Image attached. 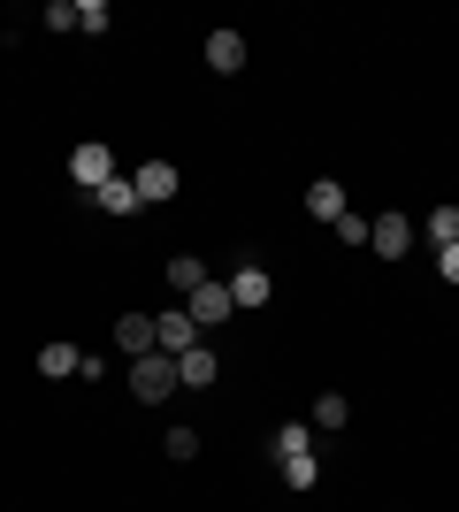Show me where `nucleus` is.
Masks as SVG:
<instances>
[{"instance_id":"20e7f679","label":"nucleus","mask_w":459,"mask_h":512,"mask_svg":"<svg viewBox=\"0 0 459 512\" xmlns=\"http://www.w3.org/2000/svg\"><path fill=\"white\" fill-rule=\"evenodd\" d=\"M69 184H85V192H100V184H115V146H77L69 153Z\"/></svg>"},{"instance_id":"f3484780","label":"nucleus","mask_w":459,"mask_h":512,"mask_svg":"<svg viewBox=\"0 0 459 512\" xmlns=\"http://www.w3.org/2000/svg\"><path fill=\"white\" fill-rule=\"evenodd\" d=\"M429 245H437V253H444V245H459V207H437V214H429Z\"/></svg>"},{"instance_id":"6e6552de","label":"nucleus","mask_w":459,"mask_h":512,"mask_svg":"<svg viewBox=\"0 0 459 512\" xmlns=\"http://www.w3.org/2000/svg\"><path fill=\"white\" fill-rule=\"evenodd\" d=\"M131 184H138V207H161V199H176V169H169V161H138Z\"/></svg>"},{"instance_id":"39448f33","label":"nucleus","mask_w":459,"mask_h":512,"mask_svg":"<svg viewBox=\"0 0 459 512\" xmlns=\"http://www.w3.org/2000/svg\"><path fill=\"white\" fill-rule=\"evenodd\" d=\"M230 306H238V299H230V283H215V276H207V283L192 291V299H184V314H192L199 329H222V321H230Z\"/></svg>"},{"instance_id":"0eeeda50","label":"nucleus","mask_w":459,"mask_h":512,"mask_svg":"<svg viewBox=\"0 0 459 512\" xmlns=\"http://www.w3.org/2000/svg\"><path fill=\"white\" fill-rule=\"evenodd\" d=\"M230 299H238L245 314L276 299V283H268V268H261V260H245V268H230Z\"/></svg>"},{"instance_id":"2eb2a0df","label":"nucleus","mask_w":459,"mask_h":512,"mask_svg":"<svg viewBox=\"0 0 459 512\" xmlns=\"http://www.w3.org/2000/svg\"><path fill=\"white\" fill-rule=\"evenodd\" d=\"M77 360H85L77 344H39V375L46 383H54V375H77Z\"/></svg>"},{"instance_id":"dca6fc26","label":"nucleus","mask_w":459,"mask_h":512,"mask_svg":"<svg viewBox=\"0 0 459 512\" xmlns=\"http://www.w3.org/2000/svg\"><path fill=\"white\" fill-rule=\"evenodd\" d=\"M345 421H352V406L337 398V390H322V398H314V421H306V428H345Z\"/></svg>"},{"instance_id":"6ab92c4d","label":"nucleus","mask_w":459,"mask_h":512,"mask_svg":"<svg viewBox=\"0 0 459 512\" xmlns=\"http://www.w3.org/2000/svg\"><path fill=\"white\" fill-rule=\"evenodd\" d=\"M176 459V467H184V459H199V428H169V444H161Z\"/></svg>"},{"instance_id":"f257e3e1","label":"nucleus","mask_w":459,"mask_h":512,"mask_svg":"<svg viewBox=\"0 0 459 512\" xmlns=\"http://www.w3.org/2000/svg\"><path fill=\"white\" fill-rule=\"evenodd\" d=\"M276 474H284L291 490H314V482H322V459H314V428L306 421H291V428H276Z\"/></svg>"},{"instance_id":"4be33fe9","label":"nucleus","mask_w":459,"mask_h":512,"mask_svg":"<svg viewBox=\"0 0 459 512\" xmlns=\"http://www.w3.org/2000/svg\"><path fill=\"white\" fill-rule=\"evenodd\" d=\"M437 276H444V283H459V245H444V253H437Z\"/></svg>"},{"instance_id":"1a4fd4ad","label":"nucleus","mask_w":459,"mask_h":512,"mask_svg":"<svg viewBox=\"0 0 459 512\" xmlns=\"http://www.w3.org/2000/svg\"><path fill=\"white\" fill-rule=\"evenodd\" d=\"M222 375V360H215V344H192V352H184V360H176V383L184 390H207Z\"/></svg>"},{"instance_id":"9b49d317","label":"nucleus","mask_w":459,"mask_h":512,"mask_svg":"<svg viewBox=\"0 0 459 512\" xmlns=\"http://www.w3.org/2000/svg\"><path fill=\"white\" fill-rule=\"evenodd\" d=\"M115 352L146 360V352H153V314H123V321H115Z\"/></svg>"},{"instance_id":"7ed1b4c3","label":"nucleus","mask_w":459,"mask_h":512,"mask_svg":"<svg viewBox=\"0 0 459 512\" xmlns=\"http://www.w3.org/2000/svg\"><path fill=\"white\" fill-rule=\"evenodd\" d=\"M199 344V321L184 314V306H169V314H153V352H169V360H184Z\"/></svg>"},{"instance_id":"f03ea898","label":"nucleus","mask_w":459,"mask_h":512,"mask_svg":"<svg viewBox=\"0 0 459 512\" xmlns=\"http://www.w3.org/2000/svg\"><path fill=\"white\" fill-rule=\"evenodd\" d=\"M169 390H184V383H176V360H169V352H146V360H131V398H138V406H161Z\"/></svg>"},{"instance_id":"4468645a","label":"nucleus","mask_w":459,"mask_h":512,"mask_svg":"<svg viewBox=\"0 0 459 512\" xmlns=\"http://www.w3.org/2000/svg\"><path fill=\"white\" fill-rule=\"evenodd\" d=\"M92 207H108V214H138V184H131V176H115V184H100V192H92Z\"/></svg>"},{"instance_id":"a211bd4d","label":"nucleus","mask_w":459,"mask_h":512,"mask_svg":"<svg viewBox=\"0 0 459 512\" xmlns=\"http://www.w3.org/2000/svg\"><path fill=\"white\" fill-rule=\"evenodd\" d=\"M329 230H337V245H352V253H360V245H368V222H360V214H337V222H329Z\"/></svg>"},{"instance_id":"423d86ee","label":"nucleus","mask_w":459,"mask_h":512,"mask_svg":"<svg viewBox=\"0 0 459 512\" xmlns=\"http://www.w3.org/2000/svg\"><path fill=\"white\" fill-rule=\"evenodd\" d=\"M406 245H414V222H406V214H375V222H368V253L406 260Z\"/></svg>"},{"instance_id":"f8f14e48","label":"nucleus","mask_w":459,"mask_h":512,"mask_svg":"<svg viewBox=\"0 0 459 512\" xmlns=\"http://www.w3.org/2000/svg\"><path fill=\"white\" fill-rule=\"evenodd\" d=\"M306 214H314V222H337V214H345V184L314 176V184H306Z\"/></svg>"},{"instance_id":"ddd939ff","label":"nucleus","mask_w":459,"mask_h":512,"mask_svg":"<svg viewBox=\"0 0 459 512\" xmlns=\"http://www.w3.org/2000/svg\"><path fill=\"white\" fill-rule=\"evenodd\" d=\"M161 276H169V291H176V299H192L199 283H207V260H192V253H176L169 268H161Z\"/></svg>"},{"instance_id":"aec40b11","label":"nucleus","mask_w":459,"mask_h":512,"mask_svg":"<svg viewBox=\"0 0 459 512\" xmlns=\"http://www.w3.org/2000/svg\"><path fill=\"white\" fill-rule=\"evenodd\" d=\"M108 23H115L108 0H85V8H77V31H108Z\"/></svg>"},{"instance_id":"9d476101","label":"nucleus","mask_w":459,"mask_h":512,"mask_svg":"<svg viewBox=\"0 0 459 512\" xmlns=\"http://www.w3.org/2000/svg\"><path fill=\"white\" fill-rule=\"evenodd\" d=\"M207 69H215V77H238L245 69V39L238 31H207Z\"/></svg>"},{"instance_id":"412c9836","label":"nucleus","mask_w":459,"mask_h":512,"mask_svg":"<svg viewBox=\"0 0 459 512\" xmlns=\"http://www.w3.org/2000/svg\"><path fill=\"white\" fill-rule=\"evenodd\" d=\"M46 31H77V8H69V0H46Z\"/></svg>"}]
</instances>
